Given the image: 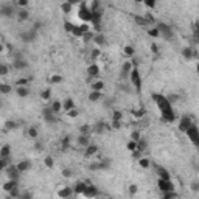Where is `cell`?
<instances>
[{
    "label": "cell",
    "instance_id": "6da1fadb",
    "mask_svg": "<svg viewBox=\"0 0 199 199\" xmlns=\"http://www.w3.org/2000/svg\"><path fill=\"white\" fill-rule=\"evenodd\" d=\"M152 100H154V103L159 107L162 120L167 121V123H173L176 120V114L173 111V106H171L170 100L167 96H164V95H160V93H154V95H152Z\"/></svg>",
    "mask_w": 199,
    "mask_h": 199
},
{
    "label": "cell",
    "instance_id": "7a4b0ae2",
    "mask_svg": "<svg viewBox=\"0 0 199 199\" xmlns=\"http://www.w3.org/2000/svg\"><path fill=\"white\" fill-rule=\"evenodd\" d=\"M187 137L190 139V142H191L193 145H194V146L199 149V128H197V126L193 123L191 126H190V128L187 129Z\"/></svg>",
    "mask_w": 199,
    "mask_h": 199
},
{
    "label": "cell",
    "instance_id": "3957f363",
    "mask_svg": "<svg viewBox=\"0 0 199 199\" xmlns=\"http://www.w3.org/2000/svg\"><path fill=\"white\" fill-rule=\"evenodd\" d=\"M78 16H79V19L83 20L84 23H87V22H92V17H93V11L90 10V8H87V5H81V8H79V13H78Z\"/></svg>",
    "mask_w": 199,
    "mask_h": 199
},
{
    "label": "cell",
    "instance_id": "277c9868",
    "mask_svg": "<svg viewBox=\"0 0 199 199\" xmlns=\"http://www.w3.org/2000/svg\"><path fill=\"white\" fill-rule=\"evenodd\" d=\"M157 28H159V33L162 34V38H164L165 41H171V39H173L174 33H173V30H171L170 25H167V23H159Z\"/></svg>",
    "mask_w": 199,
    "mask_h": 199
},
{
    "label": "cell",
    "instance_id": "5b68a950",
    "mask_svg": "<svg viewBox=\"0 0 199 199\" xmlns=\"http://www.w3.org/2000/svg\"><path fill=\"white\" fill-rule=\"evenodd\" d=\"M129 78H131V83H132V86L137 89V90H140V87H142V79H140V73H139V70L137 69H132L131 70V75H129Z\"/></svg>",
    "mask_w": 199,
    "mask_h": 199
},
{
    "label": "cell",
    "instance_id": "8992f818",
    "mask_svg": "<svg viewBox=\"0 0 199 199\" xmlns=\"http://www.w3.org/2000/svg\"><path fill=\"white\" fill-rule=\"evenodd\" d=\"M159 188H160V191L162 193H165V191H171V190H174V185L171 184V179H160L159 177V182H157Z\"/></svg>",
    "mask_w": 199,
    "mask_h": 199
},
{
    "label": "cell",
    "instance_id": "52a82bcc",
    "mask_svg": "<svg viewBox=\"0 0 199 199\" xmlns=\"http://www.w3.org/2000/svg\"><path fill=\"white\" fill-rule=\"evenodd\" d=\"M36 38H38L36 28H33V30H30V31H25V33H22V34H20V39H22L23 42H26V44H30V42L36 41Z\"/></svg>",
    "mask_w": 199,
    "mask_h": 199
},
{
    "label": "cell",
    "instance_id": "ba28073f",
    "mask_svg": "<svg viewBox=\"0 0 199 199\" xmlns=\"http://www.w3.org/2000/svg\"><path fill=\"white\" fill-rule=\"evenodd\" d=\"M6 173H8V176H10V179H19V174H20V170L17 168V165H8L6 168Z\"/></svg>",
    "mask_w": 199,
    "mask_h": 199
},
{
    "label": "cell",
    "instance_id": "9c48e42d",
    "mask_svg": "<svg viewBox=\"0 0 199 199\" xmlns=\"http://www.w3.org/2000/svg\"><path fill=\"white\" fill-rule=\"evenodd\" d=\"M191 124H193V121L190 120V117H182V118H180V123H179V131L187 132V129H188Z\"/></svg>",
    "mask_w": 199,
    "mask_h": 199
},
{
    "label": "cell",
    "instance_id": "30bf717a",
    "mask_svg": "<svg viewBox=\"0 0 199 199\" xmlns=\"http://www.w3.org/2000/svg\"><path fill=\"white\" fill-rule=\"evenodd\" d=\"M98 194H100V191L96 190V187H93V185L86 187V190L83 191V196H86V197H95V196H98Z\"/></svg>",
    "mask_w": 199,
    "mask_h": 199
},
{
    "label": "cell",
    "instance_id": "8fae6325",
    "mask_svg": "<svg viewBox=\"0 0 199 199\" xmlns=\"http://www.w3.org/2000/svg\"><path fill=\"white\" fill-rule=\"evenodd\" d=\"M53 114H55V112H53L51 111V107H50V109H44V118H45V121H47V123H56V118H55V115H53Z\"/></svg>",
    "mask_w": 199,
    "mask_h": 199
},
{
    "label": "cell",
    "instance_id": "7c38bea8",
    "mask_svg": "<svg viewBox=\"0 0 199 199\" xmlns=\"http://www.w3.org/2000/svg\"><path fill=\"white\" fill-rule=\"evenodd\" d=\"M0 13H2V16H5V17H11L14 14V6L13 5H3Z\"/></svg>",
    "mask_w": 199,
    "mask_h": 199
},
{
    "label": "cell",
    "instance_id": "4fadbf2b",
    "mask_svg": "<svg viewBox=\"0 0 199 199\" xmlns=\"http://www.w3.org/2000/svg\"><path fill=\"white\" fill-rule=\"evenodd\" d=\"M131 70H132V62H124L123 67H121V78H126L131 75Z\"/></svg>",
    "mask_w": 199,
    "mask_h": 199
},
{
    "label": "cell",
    "instance_id": "5bb4252c",
    "mask_svg": "<svg viewBox=\"0 0 199 199\" xmlns=\"http://www.w3.org/2000/svg\"><path fill=\"white\" fill-rule=\"evenodd\" d=\"M87 75L90 78H93V76H98L100 75V67L96 64H92V66H89L87 67Z\"/></svg>",
    "mask_w": 199,
    "mask_h": 199
},
{
    "label": "cell",
    "instance_id": "9a60e30c",
    "mask_svg": "<svg viewBox=\"0 0 199 199\" xmlns=\"http://www.w3.org/2000/svg\"><path fill=\"white\" fill-rule=\"evenodd\" d=\"M28 93H30V90H28L26 86H19V87H17V95H19L20 98L28 96Z\"/></svg>",
    "mask_w": 199,
    "mask_h": 199
},
{
    "label": "cell",
    "instance_id": "2e32d148",
    "mask_svg": "<svg viewBox=\"0 0 199 199\" xmlns=\"http://www.w3.org/2000/svg\"><path fill=\"white\" fill-rule=\"evenodd\" d=\"M157 174H159L160 179H171L170 173H168L165 168H162V167H157Z\"/></svg>",
    "mask_w": 199,
    "mask_h": 199
},
{
    "label": "cell",
    "instance_id": "e0dca14e",
    "mask_svg": "<svg viewBox=\"0 0 199 199\" xmlns=\"http://www.w3.org/2000/svg\"><path fill=\"white\" fill-rule=\"evenodd\" d=\"M30 167H31L30 160H22L20 164H17V168L20 170V173H23V171H26V170H30Z\"/></svg>",
    "mask_w": 199,
    "mask_h": 199
},
{
    "label": "cell",
    "instance_id": "ac0fdd59",
    "mask_svg": "<svg viewBox=\"0 0 199 199\" xmlns=\"http://www.w3.org/2000/svg\"><path fill=\"white\" fill-rule=\"evenodd\" d=\"M3 188L6 190V191H11V190L17 188V180H16V179H11L10 182H6V184L3 185Z\"/></svg>",
    "mask_w": 199,
    "mask_h": 199
},
{
    "label": "cell",
    "instance_id": "d6986e66",
    "mask_svg": "<svg viewBox=\"0 0 199 199\" xmlns=\"http://www.w3.org/2000/svg\"><path fill=\"white\" fill-rule=\"evenodd\" d=\"M78 143L81 145V146H89V137H87V135L86 134H81L79 135V139H78Z\"/></svg>",
    "mask_w": 199,
    "mask_h": 199
},
{
    "label": "cell",
    "instance_id": "ffe728a7",
    "mask_svg": "<svg viewBox=\"0 0 199 199\" xmlns=\"http://www.w3.org/2000/svg\"><path fill=\"white\" fill-rule=\"evenodd\" d=\"M86 187H87V184H84V182H78V184L75 185V193L83 194V191L86 190Z\"/></svg>",
    "mask_w": 199,
    "mask_h": 199
},
{
    "label": "cell",
    "instance_id": "44dd1931",
    "mask_svg": "<svg viewBox=\"0 0 199 199\" xmlns=\"http://www.w3.org/2000/svg\"><path fill=\"white\" fill-rule=\"evenodd\" d=\"M89 100H90V101H93V103L98 101V100H101V92H98V90H93V92L89 95Z\"/></svg>",
    "mask_w": 199,
    "mask_h": 199
},
{
    "label": "cell",
    "instance_id": "7402d4cb",
    "mask_svg": "<svg viewBox=\"0 0 199 199\" xmlns=\"http://www.w3.org/2000/svg\"><path fill=\"white\" fill-rule=\"evenodd\" d=\"M62 106H64V109H66V111H72V109H75V103L72 101V98H67Z\"/></svg>",
    "mask_w": 199,
    "mask_h": 199
},
{
    "label": "cell",
    "instance_id": "603a6c76",
    "mask_svg": "<svg viewBox=\"0 0 199 199\" xmlns=\"http://www.w3.org/2000/svg\"><path fill=\"white\" fill-rule=\"evenodd\" d=\"M10 145H3L2 151H0V157H10Z\"/></svg>",
    "mask_w": 199,
    "mask_h": 199
},
{
    "label": "cell",
    "instance_id": "cb8c5ba5",
    "mask_svg": "<svg viewBox=\"0 0 199 199\" xmlns=\"http://www.w3.org/2000/svg\"><path fill=\"white\" fill-rule=\"evenodd\" d=\"M96 151H98V148L95 145H89V146H86V156H93Z\"/></svg>",
    "mask_w": 199,
    "mask_h": 199
},
{
    "label": "cell",
    "instance_id": "d4e9b609",
    "mask_svg": "<svg viewBox=\"0 0 199 199\" xmlns=\"http://www.w3.org/2000/svg\"><path fill=\"white\" fill-rule=\"evenodd\" d=\"M50 107H51V111H53V112H55V114H58V112H59V111L62 109V107H64V106H62V104H61L59 101H53Z\"/></svg>",
    "mask_w": 199,
    "mask_h": 199
},
{
    "label": "cell",
    "instance_id": "484cf974",
    "mask_svg": "<svg viewBox=\"0 0 199 199\" xmlns=\"http://www.w3.org/2000/svg\"><path fill=\"white\" fill-rule=\"evenodd\" d=\"M13 66H14L16 69H25V67H26V62H25L23 59H16V61L13 62Z\"/></svg>",
    "mask_w": 199,
    "mask_h": 199
},
{
    "label": "cell",
    "instance_id": "4316f807",
    "mask_svg": "<svg viewBox=\"0 0 199 199\" xmlns=\"http://www.w3.org/2000/svg\"><path fill=\"white\" fill-rule=\"evenodd\" d=\"M72 193H73V191H72L70 188H64V190H61V191H59V196L61 197H69Z\"/></svg>",
    "mask_w": 199,
    "mask_h": 199
},
{
    "label": "cell",
    "instance_id": "83f0119b",
    "mask_svg": "<svg viewBox=\"0 0 199 199\" xmlns=\"http://www.w3.org/2000/svg\"><path fill=\"white\" fill-rule=\"evenodd\" d=\"M182 55H184V58H187V59H191V58H193V50H191V48H185V50L182 51Z\"/></svg>",
    "mask_w": 199,
    "mask_h": 199
},
{
    "label": "cell",
    "instance_id": "f1b7e54d",
    "mask_svg": "<svg viewBox=\"0 0 199 199\" xmlns=\"http://www.w3.org/2000/svg\"><path fill=\"white\" fill-rule=\"evenodd\" d=\"M162 196H164L165 199H168V197H176V196H177V193L174 191V190H171V191H165V193H162Z\"/></svg>",
    "mask_w": 199,
    "mask_h": 199
},
{
    "label": "cell",
    "instance_id": "f546056e",
    "mask_svg": "<svg viewBox=\"0 0 199 199\" xmlns=\"http://www.w3.org/2000/svg\"><path fill=\"white\" fill-rule=\"evenodd\" d=\"M50 83H51V84H58V83H62V76H59V75H55V76H51V78H50Z\"/></svg>",
    "mask_w": 199,
    "mask_h": 199
},
{
    "label": "cell",
    "instance_id": "4dcf8cb0",
    "mask_svg": "<svg viewBox=\"0 0 199 199\" xmlns=\"http://www.w3.org/2000/svg\"><path fill=\"white\" fill-rule=\"evenodd\" d=\"M104 87V83H103V81H100V83H95L93 86H92V89L93 90H98V92H101V89Z\"/></svg>",
    "mask_w": 199,
    "mask_h": 199
},
{
    "label": "cell",
    "instance_id": "1f68e13d",
    "mask_svg": "<svg viewBox=\"0 0 199 199\" xmlns=\"http://www.w3.org/2000/svg\"><path fill=\"white\" fill-rule=\"evenodd\" d=\"M62 11L64 13H70V10H72V3L70 2H66V3H62Z\"/></svg>",
    "mask_w": 199,
    "mask_h": 199
},
{
    "label": "cell",
    "instance_id": "d6a6232c",
    "mask_svg": "<svg viewBox=\"0 0 199 199\" xmlns=\"http://www.w3.org/2000/svg\"><path fill=\"white\" fill-rule=\"evenodd\" d=\"M0 90H2L3 93H10L13 89H11V86H8V84H2V86H0Z\"/></svg>",
    "mask_w": 199,
    "mask_h": 199
},
{
    "label": "cell",
    "instance_id": "836d02e7",
    "mask_svg": "<svg viewBox=\"0 0 199 199\" xmlns=\"http://www.w3.org/2000/svg\"><path fill=\"white\" fill-rule=\"evenodd\" d=\"M19 19H20V20L28 19V13H26V10H20V11H19Z\"/></svg>",
    "mask_w": 199,
    "mask_h": 199
},
{
    "label": "cell",
    "instance_id": "e575fe53",
    "mask_svg": "<svg viewBox=\"0 0 199 199\" xmlns=\"http://www.w3.org/2000/svg\"><path fill=\"white\" fill-rule=\"evenodd\" d=\"M139 164H140V167H143V168H149V160H148V159H140Z\"/></svg>",
    "mask_w": 199,
    "mask_h": 199
},
{
    "label": "cell",
    "instance_id": "d590c367",
    "mask_svg": "<svg viewBox=\"0 0 199 199\" xmlns=\"http://www.w3.org/2000/svg\"><path fill=\"white\" fill-rule=\"evenodd\" d=\"M156 2H157V0H145L143 3L146 5L148 8H154V6H156Z\"/></svg>",
    "mask_w": 199,
    "mask_h": 199
},
{
    "label": "cell",
    "instance_id": "8d00e7d4",
    "mask_svg": "<svg viewBox=\"0 0 199 199\" xmlns=\"http://www.w3.org/2000/svg\"><path fill=\"white\" fill-rule=\"evenodd\" d=\"M28 135H30L31 139H36V137H38V131H36L34 128H30L28 129Z\"/></svg>",
    "mask_w": 199,
    "mask_h": 199
},
{
    "label": "cell",
    "instance_id": "74e56055",
    "mask_svg": "<svg viewBox=\"0 0 199 199\" xmlns=\"http://www.w3.org/2000/svg\"><path fill=\"white\" fill-rule=\"evenodd\" d=\"M51 96V90L50 89H47V90H44V92H42V98L44 100H48Z\"/></svg>",
    "mask_w": 199,
    "mask_h": 199
},
{
    "label": "cell",
    "instance_id": "f35d334b",
    "mask_svg": "<svg viewBox=\"0 0 199 199\" xmlns=\"http://www.w3.org/2000/svg\"><path fill=\"white\" fill-rule=\"evenodd\" d=\"M128 148H129L131 151H135V149H137V142H135V140L129 142V143H128Z\"/></svg>",
    "mask_w": 199,
    "mask_h": 199
},
{
    "label": "cell",
    "instance_id": "ab89813d",
    "mask_svg": "<svg viewBox=\"0 0 199 199\" xmlns=\"http://www.w3.org/2000/svg\"><path fill=\"white\" fill-rule=\"evenodd\" d=\"M160 33H159V28H151L149 30V36H152V38H157Z\"/></svg>",
    "mask_w": 199,
    "mask_h": 199
},
{
    "label": "cell",
    "instance_id": "60d3db41",
    "mask_svg": "<svg viewBox=\"0 0 199 199\" xmlns=\"http://www.w3.org/2000/svg\"><path fill=\"white\" fill-rule=\"evenodd\" d=\"M124 53H126V55H129V56H132L134 55V48L132 47H124Z\"/></svg>",
    "mask_w": 199,
    "mask_h": 199
},
{
    "label": "cell",
    "instance_id": "b9f144b4",
    "mask_svg": "<svg viewBox=\"0 0 199 199\" xmlns=\"http://www.w3.org/2000/svg\"><path fill=\"white\" fill-rule=\"evenodd\" d=\"M26 84H28V79H25V78L17 81V86H26Z\"/></svg>",
    "mask_w": 199,
    "mask_h": 199
},
{
    "label": "cell",
    "instance_id": "7bdbcfd3",
    "mask_svg": "<svg viewBox=\"0 0 199 199\" xmlns=\"http://www.w3.org/2000/svg\"><path fill=\"white\" fill-rule=\"evenodd\" d=\"M45 165H47V167H53V159L51 157H45Z\"/></svg>",
    "mask_w": 199,
    "mask_h": 199
},
{
    "label": "cell",
    "instance_id": "ee69618b",
    "mask_svg": "<svg viewBox=\"0 0 199 199\" xmlns=\"http://www.w3.org/2000/svg\"><path fill=\"white\" fill-rule=\"evenodd\" d=\"M64 25H66V30H67V31H73V28H75V26L72 25V23H69V22H66Z\"/></svg>",
    "mask_w": 199,
    "mask_h": 199
},
{
    "label": "cell",
    "instance_id": "f6af8a7d",
    "mask_svg": "<svg viewBox=\"0 0 199 199\" xmlns=\"http://www.w3.org/2000/svg\"><path fill=\"white\" fill-rule=\"evenodd\" d=\"M0 73H2V75H6V73H8V67H6V66H2V67H0Z\"/></svg>",
    "mask_w": 199,
    "mask_h": 199
},
{
    "label": "cell",
    "instance_id": "bcb514c9",
    "mask_svg": "<svg viewBox=\"0 0 199 199\" xmlns=\"http://www.w3.org/2000/svg\"><path fill=\"white\" fill-rule=\"evenodd\" d=\"M62 174H64V177H70L72 176V171L70 170H64V171H62Z\"/></svg>",
    "mask_w": 199,
    "mask_h": 199
},
{
    "label": "cell",
    "instance_id": "7dc6e473",
    "mask_svg": "<svg viewBox=\"0 0 199 199\" xmlns=\"http://www.w3.org/2000/svg\"><path fill=\"white\" fill-rule=\"evenodd\" d=\"M191 188L194 190V191H199V182H193L191 184Z\"/></svg>",
    "mask_w": 199,
    "mask_h": 199
},
{
    "label": "cell",
    "instance_id": "c3c4849f",
    "mask_svg": "<svg viewBox=\"0 0 199 199\" xmlns=\"http://www.w3.org/2000/svg\"><path fill=\"white\" fill-rule=\"evenodd\" d=\"M132 140H135V142H139V140H140L139 132H132Z\"/></svg>",
    "mask_w": 199,
    "mask_h": 199
},
{
    "label": "cell",
    "instance_id": "681fc988",
    "mask_svg": "<svg viewBox=\"0 0 199 199\" xmlns=\"http://www.w3.org/2000/svg\"><path fill=\"white\" fill-rule=\"evenodd\" d=\"M17 3H19L20 6H26V5H28V0H19Z\"/></svg>",
    "mask_w": 199,
    "mask_h": 199
},
{
    "label": "cell",
    "instance_id": "f907efd6",
    "mask_svg": "<svg viewBox=\"0 0 199 199\" xmlns=\"http://www.w3.org/2000/svg\"><path fill=\"white\" fill-rule=\"evenodd\" d=\"M95 41H96V44H103V42H104L103 36H96V39H95Z\"/></svg>",
    "mask_w": 199,
    "mask_h": 199
},
{
    "label": "cell",
    "instance_id": "816d5d0a",
    "mask_svg": "<svg viewBox=\"0 0 199 199\" xmlns=\"http://www.w3.org/2000/svg\"><path fill=\"white\" fill-rule=\"evenodd\" d=\"M89 132V126H83L81 128V134H87Z\"/></svg>",
    "mask_w": 199,
    "mask_h": 199
},
{
    "label": "cell",
    "instance_id": "f5cc1de1",
    "mask_svg": "<svg viewBox=\"0 0 199 199\" xmlns=\"http://www.w3.org/2000/svg\"><path fill=\"white\" fill-rule=\"evenodd\" d=\"M120 117H121L120 112H115V114H114V120H115V121H118V120H120Z\"/></svg>",
    "mask_w": 199,
    "mask_h": 199
},
{
    "label": "cell",
    "instance_id": "db71d44e",
    "mask_svg": "<svg viewBox=\"0 0 199 199\" xmlns=\"http://www.w3.org/2000/svg\"><path fill=\"white\" fill-rule=\"evenodd\" d=\"M69 115H70V117H76V115H78V112H76L75 109H72V111H69Z\"/></svg>",
    "mask_w": 199,
    "mask_h": 199
},
{
    "label": "cell",
    "instance_id": "11a10c76",
    "mask_svg": "<svg viewBox=\"0 0 199 199\" xmlns=\"http://www.w3.org/2000/svg\"><path fill=\"white\" fill-rule=\"evenodd\" d=\"M134 115H135V117H142V115H143V109H140V111H137V112H134Z\"/></svg>",
    "mask_w": 199,
    "mask_h": 199
},
{
    "label": "cell",
    "instance_id": "9f6ffc18",
    "mask_svg": "<svg viewBox=\"0 0 199 199\" xmlns=\"http://www.w3.org/2000/svg\"><path fill=\"white\" fill-rule=\"evenodd\" d=\"M129 190H131V194H134L135 191H137V187H135V185H131V188H129Z\"/></svg>",
    "mask_w": 199,
    "mask_h": 199
},
{
    "label": "cell",
    "instance_id": "6f0895ef",
    "mask_svg": "<svg viewBox=\"0 0 199 199\" xmlns=\"http://www.w3.org/2000/svg\"><path fill=\"white\" fill-rule=\"evenodd\" d=\"M36 149L41 151V149H42V143H36Z\"/></svg>",
    "mask_w": 199,
    "mask_h": 199
},
{
    "label": "cell",
    "instance_id": "680465c9",
    "mask_svg": "<svg viewBox=\"0 0 199 199\" xmlns=\"http://www.w3.org/2000/svg\"><path fill=\"white\" fill-rule=\"evenodd\" d=\"M194 38H196V42L199 44V33H196V34H194Z\"/></svg>",
    "mask_w": 199,
    "mask_h": 199
},
{
    "label": "cell",
    "instance_id": "91938a15",
    "mask_svg": "<svg viewBox=\"0 0 199 199\" xmlns=\"http://www.w3.org/2000/svg\"><path fill=\"white\" fill-rule=\"evenodd\" d=\"M67 2H70V3H72V5H73V3H75V2H78V0H67Z\"/></svg>",
    "mask_w": 199,
    "mask_h": 199
},
{
    "label": "cell",
    "instance_id": "94428289",
    "mask_svg": "<svg viewBox=\"0 0 199 199\" xmlns=\"http://www.w3.org/2000/svg\"><path fill=\"white\" fill-rule=\"evenodd\" d=\"M196 33H199V23H196Z\"/></svg>",
    "mask_w": 199,
    "mask_h": 199
},
{
    "label": "cell",
    "instance_id": "6125c7cd",
    "mask_svg": "<svg viewBox=\"0 0 199 199\" xmlns=\"http://www.w3.org/2000/svg\"><path fill=\"white\" fill-rule=\"evenodd\" d=\"M135 2H139V3H140V2H145V0H135Z\"/></svg>",
    "mask_w": 199,
    "mask_h": 199
},
{
    "label": "cell",
    "instance_id": "be15d7a7",
    "mask_svg": "<svg viewBox=\"0 0 199 199\" xmlns=\"http://www.w3.org/2000/svg\"><path fill=\"white\" fill-rule=\"evenodd\" d=\"M197 73H199V66H197Z\"/></svg>",
    "mask_w": 199,
    "mask_h": 199
}]
</instances>
